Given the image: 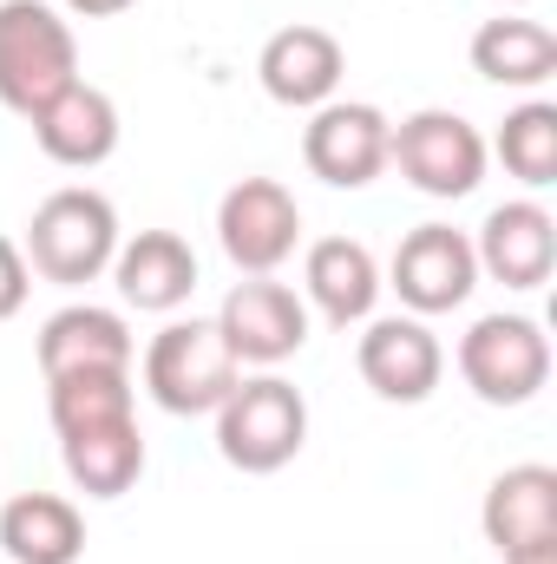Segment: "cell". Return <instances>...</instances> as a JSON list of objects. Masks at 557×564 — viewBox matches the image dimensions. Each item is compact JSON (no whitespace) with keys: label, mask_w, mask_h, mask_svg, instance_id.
<instances>
[{"label":"cell","mask_w":557,"mask_h":564,"mask_svg":"<svg viewBox=\"0 0 557 564\" xmlns=\"http://www.w3.org/2000/svg\"><path fill=\"white\" fill-rule=\"evenodd\" d=\"M0 564H7V558H0Z\"/></svg>","instance_id":"cell-28"},{"label":"cell","mask_w":557,"mask_h":564,"mask_svg":"<svg viewBox=\"0 0 557 564\" xmlns=\"http://www.w3.org/2000/svg\"><path fill=\"white\" fill-rule=\"evenodd\" d=\"M237 381H243V368H237V355L223 348V335H217L210 315H190V322L177 315V322H164V328L151 335V348H144V394H151L164 414H177V421L217 414Z\"/></svg>","instance_id":"cell-4"},{"label":"cell","mask_w":557,"mask_h":564,"mask_svg":"<svg viewBox=\"0 0 557 564\" xmlns=\"http://www.w3.org/2000/svg\"><path fill=\"white\" fill-rule=\"evenodd\" d=\"M33 144L53 158V164H66V171H99L112 151H119V106H112V93L106 86H92V79H73L53 106H40L33 119Z\"/></svg>","instance_id":"cell-14"},{"label":"cell","mask_w":557,"mask_h":564,"mask_svg":"<svg viewBox=\"0 0 557 564\" xmlns=\"http://www.w3.org/2000/svg\"><path fill=\"white\" fill-rule=\"evenodd\" d=\"M59 459H66V479H73L86 499H125L144 479V433H139V421L66 433V440H59Z\"/></svg>","instance_id":"cell-21"},{"label":"cell","mask_w":557,"mask_h":564,"mask_svg":"<svg viewBox=\"0 0 557 564\" xmlns=\"http://www.w3.org/2000/svg\"><path fill=\"white\" fill-rule=\"evenodd\" d=\"M525 191H545L557 184V106L551 99H525V106H512L505 112V126H499V139L485 144Z\"/></svg>","instance_id":"cell-23"},{"label":"cell","mask_w":557,"mask_h":564,"mask_svg":"<svg viewBox=\"0 0 557 564\" xmlns=\"http://www.w3.org/2000/svg\"><path fill=\"white\" fill-rule=\"evenodd\" d=\"M499 7H532V0H499Z\"/></svg>","instance_id":"cell-27"},{"label":"cell","mask_w":557,"mask_h":564,"mask_svg":"<svg viewBox=\"0 0 557 564\" xmlns=\"http://www.w3.org/2000/svg\"><path fill=\"white\" fill-rule=\"evenodd\" d=\"M0 558L7 564H79L86 512L66 492H13L0 506Z\"/></svg>","instance_id":"cell-19"},{"label":"cell","mask_w":557,"mask_h":564,"mask_svg":"<svg viewBox=\"0 0 557 564\" xmlns=\"http://www.w3.org/2000/svg\"><path fill=\"white\" fill-rule=\"evenodd\" d=\"M106 276L119 282L125 308H139V315H177L197 295V250L177 230H139L132 243H119V257H112Z\"/></svg>","instance_id":"cell-16"},{"label":"cell","mask_w":557,"mask_h":564,"mask_svg":"<svg viewBox=\"0 0 557 564\" xmlns=\"http://www.w3.org/2000/svg\"><path fill=\"white\" fill-rule=\"evenodd\" d=\"M210 322H217L223 348L237 355V368H282L308 341V302L276 276H243Z\"/></svg>","instance_id":"cell-10"},{"label":"cell","mask_w":557,"mask_h":564,"mask_svg":"<svg viewBox=\"0 0 557 564\" xmlns=\"http://www.w3.org/2000/svg\"><path fill=\"white\" fill-rule=\"evenodd\" d=\"M139 361V341L125 328L119 308H99V302H66L59 315L40 322V375L59 381V375H86V368H132Z\"/></svg>","instance_id":"cell-17"},{"label":"cell","mask_w":557,"mask_h":564,"mask_svg":"<svg viewBox=\"0 0 557 564\" xmlns=\"http://www.w3.org/2000/svg\"><path fill=\"white\" fill-rule=\"evenodd\" d=\"M302 302L328 328H361L381 302V263L361 237H321L302 257Z\"/></svg>","instance_id":"cell-15"},{"label":"cell","mask_w":557,"mask_h":564,"mask_svg":"<svg viewBox=\"0 0 557 564\" xmlns=\"http://www.w3.org/2000/svg\"><path fill=\"white\" fill-rule=\"evenodd\" d=\"M341 73H348V53H341V40L328 33V26H308V20H295V26H282L263 40V53H256V79H263V93L288 106V112H315V106H328L335 93H341Z\"/></svg>","instance_id":"cell-12"},{"label":"cell","mask_w":557,"mask_h":564,"mask_svg":"<svg viewBox=\"0 0 557 564\" xmlns=\"http://www.w3.org/2000/svg\"><path fill=\"white\" fill-rule=\"evenodd\" d=\"M387 139H394V119L381 106L328 99L302 126V164H308V177H321L335 191H368L387 171Z\"/></svg>","instance_id":"cell-8"},{"label":"cell","mask_w":557,"mask_h":564,"mask_svg":"<svg viewBox=\"0 0 557 564\" xmlns=\"http://www.w3.org/2000/svg\"><path fill=\"white\" fill-rule=\"evenodd\" d=\"M381 289H394L407 315H452V308H466L472 289H479L472 237L452 230V224H419V230H407Z\"/></svg>","instance_id":"cell-9"},{"label":"cell","mask_w":557,"mask_h":564,"mask_svg":"<svg viewBox=\"0 0 557 564\" xmlns=\"http://www.w3.org/2000/svg\"><path fill=\"white\" fill-rule=\"evenodd\" d=\"M217 243L237 276H276L302 243V204L282 177H237L217 204Z\"/></svg>","instance_id":"cell-7"},{"label":"cell","mask_w":557,"mask_h":564,"mask_svg":"<svg viewBox=\"0 0 557 564\" xmlns=\"http://www.w3.org/2000/svg\"><path fill=\"white\" fill-rule=\"evenodd\" d=\"M79 79L73 20L53 0H0V106L33 119Z\"/></svg>","instance_id":"cell-2"},{"label":"cell","mask_w":557,"mask_h":564,"mask_svg":"<svg viewBox=\"0 0 557 564\" xmlns=\"http://www.w3.org/2000/svg\"><path fill=\"white\" fill-rule=\"evenodd\" d=\"M479 532H485V545L499 558H512L525 545H551L557 539V473L551 466H505L485 486Z\"/></svg>","instance_id":"cell-18"},{"label":"cell","mask_w":557,"mask_h":564,"mask_svg":"<svg viewBox=\"0 0 557 564\" xmlns=\"http://www.w3.org/2000/svg\"><path fill=\"white\" fill-rule=\"evenodd\" d=\"M46 414L53 433H92V426H119L139 421V388H132V368H86V375H59L46 381Z\"/></svg>","instance_id":"cell-22"},{"label":"cell","mask_w":557,"mask_h":564,"mask_svg":"<svg viewBox=\"0 0 557 564\" xmlns=\"http://www.w3.org/2000/svg\"><path fill=\"white\" fill-rule=\"evenodd\" d=\"M26 289H33V270H26L20 243L0 237V322H13V315L26 308Z\"/></svg>","instance_id":"cell-24"},{"label":"cell","mask_w":557,"mask_h":564,"mask_svg":"<svg viewBox=\"0 0 557 564\" xmlns=\"http://www.w3.org/2000/svg\"><path fill=\"white\" fill-rule=\"evenodd\" d=\"M472 257H479V276L505 282V289H545L557 270V217L538 197H512L485 210Z\"/></svg>","instance_id":"cell-13"},{"label":"cell","mask_w":557,"mask_h":564,"mask_svg":"<svg viewBox=\"0 0 557 564\" xmlns=\"http://www.w3.org/2000/svg\"><path fill=\"white\" fill-rule=\"evenodd\" d=\"M354 368L381 401L419 408V401H433V388L446 375V348L426 328V315H368L361 341H354Z\"/></svg>","instance_id":"cell-11"},{"label":"cell","mask_w":557,"mask_h":564,"mask_svg":"<svg viewBox=\"0 0 557 564\" xmlns=\"http://www.w3.org/2000/svg\"><path fill=\"white\" fill-rule=\"evenodd\" d=\"M119 243H125V237H119L112 197L92 191V184H66V191L40 197V210L26 217L20 257H26L33 276L59 282V289H79V282H99L112 270Z\"/></svg>","instance_id":"cell-1"},{"label":"cell","mask_w":557,"mask_h":564,"mask_svg":"<svg viewBox=\"0 0 557 564\" xmlns=\"http://www.w3.org/2000/svg\"><path fill=\"white\" fill-rule=\"evenodd\" d=\"M472 73L492 86H512V93H538L557 73V33L545 20L499 13L472 33Z\"/></svg>","instance_id":"cell-20"},{"label":"cell","mask_w":557,"mask_h":564,"mask_svg":"<svg viewBox=\"0 0 557 564\" xmlns=\"http://www.w3.org/2000/svg\"><path fill=\"white\" fill-rule=\"evenodd\" d=\"M459 375L485 408H525L551 381V335L538 315H479L459 335Z\"/></svg>","instance_id":"cell-5"},{"label":"cell","mask_w":557,"mask_h":564,"mask_svg":"<svg viewBox=\"0 0 557 564\" xmlns=\"http://www.w3.org/2000/svg\"><path fill=\"white\" fill-rule=\"evenodd\" d=\"M125 7H139V0H59V13H73V20H112Z\"/></svg>","instance_id":"cell-25"},{"label":"cell","mask_w":557,"mask_h":564,"mask_svg":"<svg viewBox=\"0 0 557 564\" xmlns=\"http://www.w3.org/2000/svg\"><path fill=\"white\" fill-rule=\"evenodd\" d=\"M499 564H557V539L551 545H525V552H512V558H499Z\"/></svg>","instance_id":"cell-26"},{"label":"cell","mask_w":557,"mask_h":564,"mask_svg":"<svg viewBox=\"0 0 557 564\" xmlns=\"http://www.w3.org/2000/svg\"><path fill=\"white\" fill-rule=\"evenodd\" d=\"M302 446H308V401H302L295 381H282L276 368L243 375L223 394V408H217V453H223V466L263 479V473H282Z\"/></svg>","instance_id":"cell-3"},{"label":"cell","mask_w":557,"mask_h":564,"mask_svg":"<svg viewBox=\"0 0 557 564\" xmlns=\"http://www.w3.org/2000/svg\"><path fill=\"white\" fill-rule=\"evenodd\" d=\"M387 164L414 184L419 197L452 204V197H472V191L485 184L492 151H485V139H479L472 119H459V112H446V106H426V112H407V119L394 126Z\"/></svg>","instance_id":"cell-6"}]
</instances>
